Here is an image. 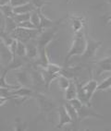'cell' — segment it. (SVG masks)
I'll use <instances>...</instances> for the list:
<instances>
[{
    "mask_svg": "<svg viewBox=\"0 0 111 131\" xmlns=\"http://www.w3.org/2000/svg\"><path fill=\"white\" fill-rule=\"evenodd\" d=\"M40 71H41V73H42L44 81H45V88H46V89H49V87H50V85H51V83H52V81L55 80H57L59 75L58 74H53V73L49 72V71L47 70V68H43V67H41Z\"/></svg>",
    "mask_w": 111,
    "mask_h": 131,
    "instance_id": "obj_13",
    "label": "cell"
},
{
    "mask_svg": "<svg viewBox=\"0 0 111 131\" xmlns=\"http://www.w3.org/2000/svg\"><path fill=\"white\" fill-rule=\"evenodd\" d=\"M18 27H19V25H18V23L15 21V19L13 18H11V17H5V29H4L5 31L11 34Z\"/></svg>",
    "mask_w": 111,
    "mask_h": 131,
    "instance_id": "obj_20",
    "label": "cell"
},
{
    "mask_svg": "<svg viewBox=\"0 0 111 131\" xmlns=\"http://www.w3.org/2000/svg\"><path fill=\"white\" fill-rule=\"evenodd\" d=\"M107 3H109V4H111V0H107Z\"/></svg>",
    "mask_w": 111,
    "mask_h": 131,
    "instance_id": "obj_37",
    "label": "cell"
},
{
    "mask_svg": "<svg viewBox=\"0 0 111 131\" xmlns=\"http://www.w3.org/2000/svg\"><path fill=\"white\" fill-rule=\"evenodd\" d=\"M111 88V76H109L107 79H106L105 80L100 83L97 87V91H106V90H108Z\"/></svg>",
    "mask_w": 111,
    "mask_h": 131,
    "instance_id": "obj_28",
    "label": "cell"
},
{
    "mask_svg": "<svg viewBox=\"0 0 111 131\" xmlns=\"http://www.w3.org/2000/svg\"><path fill=\"white\" fill-rule=\"evenodd\" d=\"M86 45H87V41H86V36L83 32V30H80L79 32L75 33L73 38V42L71 48L69 49V53L67 54L66 58H65V64L69 63V59L72 56H83L84 54L85 50H86Z\"/></svg>",
    "mask_w": 111,
    "mask_h": 131,
    "instance_id": "obj_1",
    "label": "cell"
},
{
    "mask_svg": "<svg viewBox=\"0 0 111 131\" xmlns=\"http://www.w3.org/2000/svg\"><path fill=\"white\" fill-rule=\"evenodd\" d=\"M19 27H21V28H25V29H30V30H38L37 27H36L34 24L32 22L30 19L28 20H25L23 22H21V23L19 24Z\"/></svg>",
    "mask_w": 111,
    "mask_h": 131,
    "instance_id": "obj_30",
    "label": "cell"
},
{
    "mask_svg": "<svg viewBox=\"0 0 111 131\" xmlns=\"http://www.w3.org/2000/svg\"><path fill=\"white\" fill-rule=\"evenodd\" d=\"M17 80L19 82V84L21 86L24 87H30L33 86V76L26 70H19L17 72L16 74Z\"/></svg>",
    "mask_w": 111,
    "mask_h": 131,
    "instance_id": "obj_8",
    "label": "cell"
},
{
    "mask_svg": "<svg viewBox=\"0 0 111 131\" xmlns=\"http://www.w3.org/2000/svg\"><path fill=\"white\" fill-rule=\"evenodd\" d=\"M75 98H77V86H76L75 81L70 80L69 86L65 91V99L67 101H70Z\"/></svg>",
    "mask_w": 111,
    "mask_h": 131,
    "instance_id": "obj_17",
    "label": "cell"
},
{
    "mask_svg": "<svg viewBox=\"0 0 111 131\" xmlns=\"http://www.w3.org/2000/svg\"><path fill=\"white\" fill-rule=\"evenodd\" d=\"M12 18L15 19V21H16L17 23H18V25H19L21 22H23V21L28 20V19H31V13H25V14H16V13H14V15H13Z\"/></svg>",
    "mask_w": 111,
    "mask_h": 131,
    "instance_id": "obj_27",
    "label": "cell"
},
{
    "mask_svg": "<svg viewBox=\"0 0 111 131\" xmlns=\"http://www.w3.org/2000/svg\"><path fill=\"white\" fill-rule=\"evenodd\" d=\"M96 65L98 67V70L96 73L97 75H100L103 72H106V71H111V56L97 61Z\"/></svg>",
    "mask_w": 111,
    "mask_h": 131,
    "instance_id": "obj_14",
    "label": "cell"
},
{
    "mask_svg": "<svg viewBox=\"0 0 111 131\" xmlns=\"http://www.w3.org/2000/svg\"><path fill=\"white\" fill-rule=\"evenodd\" d=\"M15 122H16V125H15V130H25V129H26L27 123H25V122L22 123L21 118H16Z\"/></svg>",
    "mask_w": 111,
    "mask_h": 131,
    "instance_id": "obj_31",
    "label": "cell"
},
{
    "mask_svg": "<svg viewBox=\"0 0 111 131\" xmlns=\"http://www.w3.org/2000/svg\"><path fill=\"white\" fill-rule=\"evenodd\" d=\"M56 30L55 29H51L46 30H42L39 35L37 36V40H36V42H37L38 45V49H42V48H46L50 42H52L53 39L56 36Z\"/></svg>",
    "mask_w": 111,
    "mask_h": 131,
    "instance_id": "obj_5",
    "label": "cell"
},
{
    "mask_svg": "<svg viewBox=\"0 0 111 131\" xmlns=\"http://www.w3.org/2000/svg\"><path fill=\"white\" fill-rule=\"evenodd\" d=\"M34 9H36V7L30 1L26 4L14 7V13H16V14H25V13H31Z\"/></svg>",
    "mask_w": 111,
    "mask_h": 131,
    "instance_id": "obj_18",
    "label": "cell"
},
{
    "mask_svg": "<svg viewBox=\"0 0 111 131\" xmlns=\"http://www.w3.org/2000/svg\"><path fill=\"white\" fill-rule=\"evenodd\" d=\"M0 50H1V63H4V65L7 66L8 64L13 60L14 56L12 54L11 50L7 45H6L4 42L1 41V47H0Z\"/></svg>",
    "mask_w": 111,
    "mask_h": 131,
    "instance_id": "obj_10",
    "label": "cell"
},
{
    "mask_svg": "<svg viewBox=\"0 0 111 131\" xmlns=\"http://www.w3.org/2000/svg\"><path fill=\"white\" fill-rule=\"evenodd\" d=\"M78 115H79V121H83L84 119H87V118H104V116L100 114H97L94 109L91 108V105H86V104H83L82 107L78 110Z\"/></svg>",
    "mask_w": 111,
    "mask_h": 131,
    "instance_id": "obj_6",
    "label": "cell"
},
{
    "mask_svg": "<svg viewBox=\"0 0 111 131\" xmlns=\"http://www.w3.org/2000/svg\"><path fill=\"white\" fill-rule=\"evenodd\" d=\"M40 32L41 30H30V29L18 27L11 33V35L16 40L21 41V42H24V43H27L28 42L33 40V38H37V36L39 35Z\"/></svg>",
    "mask_w": 111,
    "mask_h": 131,
    "instance_id": "obj_2",
    "label": "cell"
},
{
    "mask_svg": "<svg viewBox=\"0 0 111 131\" xmlns=\"http://www.w3.org/2000/svg\"><path fill=\"white\" fill-rule=\"evenodd\" d=\"M8 3H10V0H1L0 5H6V4H8Z\"/></svg>",
    "mask_w": 111,
    "mask_h": 131,
    "instance_id": "obj_35",
    "label": "cell"
},
{
    "mask_svg": "<svg viewBox=\"0 0 111 131\" xmlns=\"http://www.w3.org/2000/svg\"><path fill=\"white\" fill-rule=\"evenodd\" d=\"M74 80H75L76 86H77V98H78L79 100H80V101L83 102L84 104H86V105H91V101H89V99H88V97H87V94H86L84 89H83V84L80 83V81H78L77 78H75Z\"/></svg>",
    "mask_w": 111,
    "mask_h": 131,
    "instance_id": "obj_12",
    "label": "cell"
},
{
    "mask_svg": "<svg viewBox=\"0 0 111 131\" xmlns=\"http://www.w3.org/2000/svg\"><path fill=\"white\" fill-rule=\"evenodd\" d=\"M68 1H69V0H68Z\"/></svg>",
    "mask_w": 111,
    "mask_h": 131,
    "instance_id": "obj_38",
    "label": "cell"
},
{
    "mask_svg": "<svg viewBox=\"0 0 111 131\" xmlns=\"http://www.w3.org/2000/svg\"><path fill=\"white\" fill-rule=\"evenodd\" d=\"M69 103H71V105L73 106L74 108H75L76 110L78 111L79 109H80L82 106L84 104V103H83V102L80 101V100H79L78 98H75V99H72V100H70V101H69Z\"/></svg>",
    "mask_w": 111,
    "mask_h": 131,
    "instance_id": "obj_33",
    "label": "cell"
},
{
    "mask_svg": "<svg viewBox=\"0 0 111 131\" xmlns=\"http://www.w3.org/2000/svg\"><path fill=\"white\" fill-rule=\"evenodd\" d=\"M57 80L59 89L62 90V91H66L68 89V87L69 86V83H70V79L65 77L63 75H59L57 77Z\"/></svg>",
    "mask_w": 111,
    "mask_h": 131,
    "instance_id": "obj_23",
    "label": "cell"
},
{
    "mask_svg": "<svg viewBox=\"0 0 111 131\" xmlns=\"http://www.w3.org/2000/svg\"><path fill=\"white\" fill-rule=\"evenodd\" d=\"M85 36H86L87 45H86V50H85L84 54L82 56H83V59H92L96 56V52L101 46L102 42L101 41L94 40L88 34H85Z\"/></svg>",
    "mask_w": 111,
    "mask_h": 131,
    "instance_id": "obj_4",
    "label": "cell"
},
{
    "mask_svg": "<svg viewBox=\"0 0 111 131\" xmlns=\"http://www.w3.org/2000/svg\"><path fill=\"white\" fill-rule=\"evenodd\" d=\"M34 97H35L38 102L40 113L42 115H45V114H48L51 111H53V109L55 108V103L51 99L48 98L47 96H45V94L43 93L35 92Z\"/></svg>",
    "mask_w": 111,
    "mask_h": 131,
    "instance_id": "obj_3",
    "label": "cell"
},
{
    "mask_svg": "<svg viewBox=\"0 0 111 131\" xmlns=\"http://www.w3.org/2000/svg\"><path fill=\"white\" fill-rule=\"evenodd\" d=\"M0 9L5 17H13L14 15V7H12V5L10 3L6 4V5L0 6Z\"/></svg>",
    "mask_w": 111,
    "mask_h": 131,
    "instance_id": "obj_25",
    "label": "cell"
},
{
    "mask_svg": "<svg viewBox=\"0 0 111 131\" xmlns=\"http://www.w3.org/2000/svg\"><path fill=\"white\" fill-rule=\"evenodd\" d=\"M31 2L34 5L36 8H42L43 6L50 4V2H48L47 0H31Z\"/></svg>",
    "mask_w": 111,
    "mask_h": 131,
    "instance_id": "obj_32",
    "label": "cell"
},
{
    "mask_svg": "<svg viewBox=\"0 0 111 131\" xmlns=\"http://www.w3.org/2000/svg\"><path fill=\"white\" fill-rule=\"evenodd\" d=\"M42 8H37L38 13L40 15V19H41V30H44L46 28H51L52 26L55 25V22L53 20H51L50 19L46 18L45 15L42 13Z\"/></svg>",
    "mask_w": 111,
    "mask_h": 131,
    "instance_id": "obj_21",
    "label": "cell"
},
{
    "mask_svg": "<svg viewBox=\"0 0 111 131\" xmlns=\"http://www.w3.org/2000/svg\"><path fill=\"white\" fill-rule=\"evenodd\" d=\"M106 20H111V16H110V17H108V18L106 19Z\"/></svg>",
    "mask_w": 111,
    "mask_h": 131,
    "instance_id": "obj_36",
    "label": "cell"
},
{
    "mask_svg": "<svg viewBox=\"0 0 111 131\" xmlns=\"http://www.w3.org/2000/svg\"><path fill=\"white\" fill-rule=\"evenodd\" d=\"M80 70V67H72V68H63L59 75H63L70 80L77 78V74Z\"/></svg>",
    "mask_w": 111,
    "mask_h": 131,
    "instance_id": "obj_19",
    "label": "cell"
},
{
    "mask_svg": "<svg viewBox=\"0 0 111 131\" xmlns=\"http://www.w3.org/2000/svg\"><path fill=\"white\" fill-rule=\"evenodd\" d=\"M57 112H58L59 115V122L58 124L57 125V126H56V128H62L64 126L73 123L70 115H69V113H68L64 104L63 105H60L57 108Z\"/></svg>",
    "mask_w": 111,
    "mask_h": 131,
    "instance_id": "obj_7",
    "label": "cell"
},
{
    "mask_svg": "<svg viewBox=\"0 0 111 131\" xmlns=\"http://www.w3.org/2000/svg\"><path fill=\"white\" fill-rule=\"evenodd\" d=\"M11 94L12 95H16L17 97H21V98H25L28 99L30 97L35 95V92L29 87H19V89L16 90H11Z\"/></svg>",
    "mask_w": 111,
    "mask_h": 131,
    "instance_id": "obj_11",
    "label": "cell"
},
{
    "mask_svg": "<svg viewBox=\"0 0 111 131\" xmlns=\"http://www.w3.org/2000/svg\"><path fill=\"white\" fill-rule=\"evenodd\" d=\"M16 56H19V57H26L27 56V47L26 45L24 42H21V41H18V43H17V49H16Z\"/></svg>",
    "mask_w": 111,
    "mask_h": 131,
    "instance_id": "obj_24",
    "label": "cell"
},
{
    "mask_svg": "<svg viewBox=\"0 0 111 131\" xmlns=\"http://www.w3.org/2000/svg\"><path fill=\"white\" fill-rule=\"evenodd\" d=\"M25 45H26L27 47V58L29 60H33V59L37 58V56H39V49H38L37 42L33 43V42L30 41Z\"/></svg>",
    "mask_w": 111,
    "mask_h": 131,
    "instance_id": "obj_15",
    "label": "cell"
},
{
    "mask_svg": "<svg viewBox=\"0 0 111 131\" xmlns=\"http://www.w3.org/2000/svg\"><path fill=\"white\" fill-rule=\"evenodd\" d=\"M70 20H71V27H72V30H73L74 32L77 33L83 30V25H84V19H83V17L71 16Z\"/></svg>",
    "mask_w": 111,
    "mask_h": 131,
    "instance_id": "obj_16",
    "label": "cell"
},
{
    "mask_svg": "<svg viewBox=\"0 0 111 131\" xmlns=\"http://www.w3.org/2000/svg\"><path fill=\"white\" fill-rule=\"evenodd\" d=\"M46 68H47V70L49 71V72L53 73V74H58L59 75L63 68H61V67L58 65H56V64L49 63L47 67H46Z\"/></svg>",
    "mask_w": 111,
    "mask_h": 131,
    "instance_id": "obj_29",
    "label": "cell"
},
{
    "mask_svg": "<svg viewBox=\"0 0 111 131\" xmlns=\"http://www.w3.org/2000/svg\"><path fill=\"white\" fill-rule=\"evenodd\" d=\"M64 105H65V107H66L67 111H68V113H69V115H70L71 119H72L73 123H76V122H78L79 121L78 111L76 110L75 108H74L73 106L71 105V103H69V101H68V102H65V103H64Z\"/></svg>",
    "mask_w": 111,
    "mask_h": 131,
    "instance_id": "obj_22",
    "label": "cell"
},
{
    "mask_svg": "<svg viewBox=\"0 0 111 131\" xmlns=\"http://www.w3.org/2000/svg\"><path fill=\"white\" fill-rule=\"evenodd\" d=\"M30 1L31 0H10V4H11L13 7H16L23 5V4H26V3L30 2Z\"/></svg>",
    "mask_w": 111,
    "mask_h": 131,
    "instance_id": "obj_34",
    "label": "cell"
},
{
    "mask_svg": "<svg viewBox=\"0 0 111 131\" xmlns=\"http://www.w3.org/2000/svg\"><path fill=\"white\" fill-rule=\"evenodd\" d=\"M90 74H91L90 80H88L86 84H83V89H84L85 92L87 94V97H88V99H89V101L92 100L93 95H94V93L95 92V91H97V87L99 85L98 82H97V80H95V79H93L92 72H91V71H90Z\"/></svg>",
    "mask_w": 111,
    "mask_h": 131,
    "instance_id": "obj_9",
    "label": "cell"
},
{
    "mask_svg": "<svg viewBox=\"0 0 111 131\" xmlns=\"http://www.w3.org/2000/svg\"><path fill=\"white\" fill-rule=\"evenodd\" d=\"M30 20L37 27L38 30H41V19H40V15L38 13L37 8L33 10V12H31V19H30Z\"/></svg>",
    "mask_w": 111,
    "mask_h": 131,
    "instance_id": "obj_26",
    "label": "cell"
}]
</instances>
